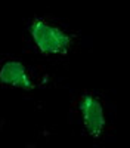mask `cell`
<instances>
[{
    "instance_id": "obj_1",
    "label": "cell",
    "mask_w": 130,
    "mask_h": 148,
    "mask_svg": "<svg viewBox=\"0 0 130 148\" xmlns=\"http://www.w3.org/2000/svg\"><path fill=\"white\" fill-rule=\"evenodd\" d=\"M31 34L35 45L46 53H62L67 51L69 43L65 33L49 25L43 19H35L31 24Z\"/></svg>"
},
{
    "instance_id": "obj_2",
    "label": "cell",
    "mask_w": 130,
    "mask_h": 148,
    "mask_svg": "<svg viewBox=\"0 0 130 148\" xmlns=\"http://www.w3.org/2000/svg\"><path fill=\"white\" fill-rule=\"evenodd\" d=\"M80 110L89 132L93 135L101 133V130L103 129V111L101 102L93 96H86L80 102Z\"/></svg>"
},
{
    "instance_id": "obj_3",
    "label": "cell",
    "mask_w": 130,
    "mask_h": 148,
    "mask_svg": "<svg viewBox=\"0 0 130 148\" xmlns=\"http://www.w3.org/2000/svg\"><path fill=\"white\" fill-rule=\"evenodd\" d=\"M0 82L10 86H18V88L30 89L31 80L27 76V70L18 61H7V62L0 70Z\"/></svg>"
}]
</instances>
